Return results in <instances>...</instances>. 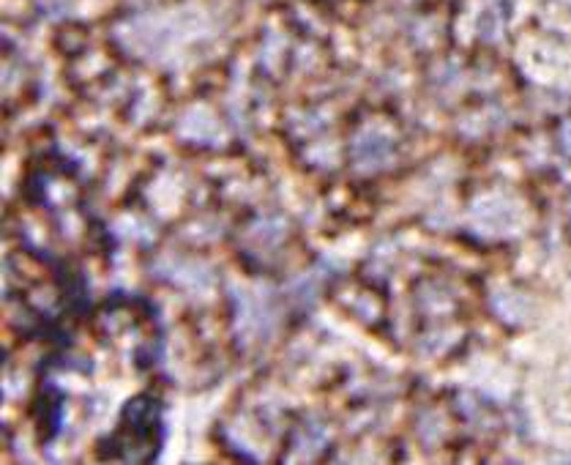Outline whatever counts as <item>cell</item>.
I'll use <instances>...</instances> for the list:
<instances>
[{
    "mask_svg": "<svg viewBox=\"0 0 571 465\" xmlns=\"http://www.w3.org/2000/svg\"><path fill=\"white\" fill-rule=\"evenodd\" d=\"M394 159V143L380 131H364L353 143V162L361 173H375Z\"/></svg>",
    "mask_w": 571,
    "mask_h": 465,
    "instance_id": "6da1fadb",
    "label": "cell"
},
{
    "mask_svg": "<svg viewBox=\"0 0 571 465\" xmlns=\"http://www.w3.org/2000/svg\"><path fill=\"white\" fill-rule=\"evenodd\" d=\"M473 219L484 232H506L517 225V206L500 201V197H489V201L476 203Z\"/></svg>",
    "mask_w": 571,
    "mask_h": 465,
    "instance_id": "7a4b0ae2",
    "label": "cell"
},
{
    "mask_svg": "<svg viewBox=\"0 0 571 465\" xmlns=\"http://www.w3.org/2000/svg\"><path fill=\"white\" fill-rule=\"evenodd\" d=\"M495 310L503 320H522L528 315V302L520 293H497Z\"/></svg>",
    "mask_w": 571,
    "mask_h": 465,
    "instance_id": "3957f363",
    "label": "cell"
},
{
    "mask_svg": "<svg viewBox=\"0 0 571 465\" xmlns=\"http://www.w3.org/2000/svg\"><path fill=\"white\" fill-rule=\"evenodd\" d=\"M323 444H325V427L317 424V422H307L295 433V449L298 452H312L315 454Z\"/></svg>",
    "mask_w": 571,
    "mask_h": 465,
    "instance_id": "277c9868",
    "label": "cell"
},
{
    "mask_svg": "<svg viewBox=\"0 0 571 465\" xmlns=\"http://www.w3.org/2000/svg\"><path fill=\"white\" fill-rule=\"evenodd\" d=\"M560 146H563L566 156L571 159V121H566V123L560 126Z\"/></svg>",
    "mask_w": 571,
    "mask_h": 465,
    "instance_id": "5b68a950",
    "label": "cell"
}]
</instances>
